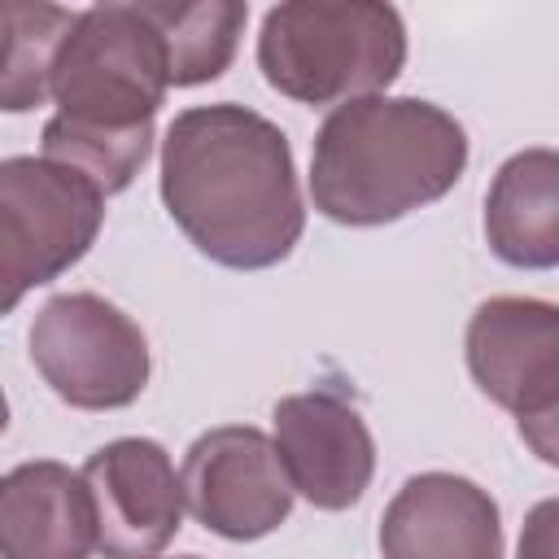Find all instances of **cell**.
<instances>
[{"label": "cell", "mask_w": 559, "mask_h": 559, "mask_svg": "<svg viewBox=\"0 0 559 559\" xmlns=\"http://www.w3.org/2000/svg\"><path fill=\"white\" fill-rule=\"evenodd\" d=\"M162 205L188 245L227 271H266L306 231L288 135L236 100L192 105L170 118Z\"/></svg>", "instance_id": "cell-1"}, {"label": "cell", "mask_w": 559, "mask_h": 559, "mask_svg": "<svg viewBox=\"0 0 559 559\" xmlns=\"http://www.w3.org/2000/svg\"><path fill=\"white\" fill-rule=\"evenodd\" d=\"M166 92L170 57L144 0L79 9L52 61L57 114L44 122L39 157L79 170L100 197L122 192L153 153Z\"/></svg>", "instance_id": "cell-2"}, {"label": "cell", "mask_w": 559, "mask_h": 559, "mask_svg": "<svg viewBox=\"0 0 559 559\" xmlns=\"http://www.w3.org/2000/svg\"><path fill=\"white\" fill-rule=\"evenodd\" d=\"M467 170V131L419 96H358L314 131L310 201L328 223L384 227L441 201Z\"/></svg>", "instance_id": "cell-3"}, {"label": "cell", "mask_w": 559, "mask_h": 559, "mask_svg": "<svg viewBox=\"0 0 559 559\" xmlns=\"http://www.w3.org/2000/svg\"><path fill=\"white\" fill-rule=\"evenodd\" d=\"M406 66V22L393 4L284 0L258 31L262 79L297 105L380 96Z\"/></svg>", "instance_id": "cell-4"}, {"label": "cell", "mask_w": 559, "mask_h": 559, "mask_svg": "<svg viewBox=\"0 0 559 559\" xmlns=\"http://www.w3.org/2000/svg\"><path fill=\"white\" fill-rule=\"evenodd\" d=\"M105 197L48 157H0V319L96 245Z\"/></svg>", "instance_id": "cell-5"}, {"label": "cell", "mask_w": 559, "mask_h": 559, "mask_svg": "<svg viewBox=\"0 0 559 559\" xmlns=\"http://www.w3.org/2000/svg\"><path fill=\"white\" fill-rule=\"evenodd\" d=\"M31 362L74 411H122L144 393L153 371L140 323L96 293H57L39 306Z\"/></svg>", "instance_id": "cell-6"}, {"label": "cell", "mask_w": 559, "mask_h": 559, "mask_svg": "<svg viewBox=\"0 0 559 559\" xmlns=\"http://www.w3.org/2000/svg\"><path fill=\"white\" fill-rule=\"evenodd\" d=\"M476 389L520 419L542 463L559 459V310L542 297H489L467 319Z\"/></svg>", "instance_id": "cell-7"}, {"label": "cell", "mask_w": 559, "mask_h": 559, "mask_svg": "<svg viewBox=\"0 0 559 559\" xmlns=\"http://www.w3.org/2000/svg\"><path fill=\"white\" fill-rule=\"evenodd\" d=\"M183 507L192 520L227 542H258L293 515V485L275 445L253 424H223L201 432L179 467Z\"/></svg>", "instance_id": "cell-8"}, {"label": "cell", "mask_w": 559, "mask_h": 559, "mask_svg": "<svg viewBox=\"0 0 559 559\" xmlns=\"http://www.w3.org/2000/svg\"><path fill=\"white\" fill-rule=\"evenodd\" d=\"M79 476L92 498L100 559H153L175 542L183 524V489L162 441L118 437L100 445Z\"/></svg>", "instance_id": "cell-9"}, {"label": "cell", "mask_w": 559, "mask_h": 559, "mask_svg": "<svg viewBox=\"0 0 559 559\" xmlns=\"http://www.w3.org/2000/svg\"><path fill=\"white\" fill-rule=\"evenodd\" d=\"M275 424V459L310 507L345 511L354 507L376 476V441L358 406H349L332 389L288 393L271 411Z\"/></svg>", "instance_id": "cell-10"}, {"label": "cell", "mask_w": 559, "mask_h": 559, "mask_svg": "<svg viewBox=\"0 0 559 559\" xmlns=\"http://www.w3.org/2000/svg\"><path fill=\"white\" fill-rule=\"evenodd\" d=\"M384 559H502V515L489 489L454 472L411 476L380 515Z\"/></svg>", "instance_id": "cell-11"}, {"label": "cell", "mask_w": 559, "mask_h": 559, "mask_svg": "<svg viewBox=\"0 0 559 559\" xmlns=\"http://www.w3.org/2000/svg\"><path fill=\"white\" fill-rule=\"evenodd\" d=\"M96 515L87 485L57 459L0 476V559H92Z\"/></svg>", "instance_id": "cell-12"}, {"label": "cell", "mask_w": 559, "mask_h": 559, "mask_svg": "<svg viewBox=\"0 0 559 559\" xmlns=\"http://www.w3.org/2000/svg\"><path fill=\"white\" fill-rule=\"evenodd\" d=\"M485 240L493 258L520 271L559 262V157L555 148L511 153L485 192Z\"/></svg>", "instance_id": "cell-13"}, {"label": "cell", "mask_w": 559, "mask_h": 559, "mask_svg": "<svg viewBox=\"0 0 559 559\" xmlns=\"http://www.w3.org/2000/svg\"><path fill=\"white\" fill-rule=\"evenodd\" d=\"M144 9L170 57V87L214 83L236 61L249 4L240 0H144Z\"/></svg>", "instance_id": "cell-14"}, {"label": "cell", "mask_w": 559, "mask_h": 559, "mask_svg": "<svg viewBox=\"0 0 559 559\" xmlns=\"http://www.w3.org/2000/svg\"><path fill=\"white\" fill-rule=\"evenodd\" d=\"M74 13L39 0H0V109L31 114L48 100V79Z\"/></svg>", "instance_id": "cell-15"}, {"label": "cell", "mask_w": 559, "mask_h": 559, "mask_svg": "<svg viewBox=\"0 0 559 559\" xmlns=\"http://www.w3.org/2000/svg\"><path fill=\"white\" fill-rule=\"evenodd\" d=\"M555 515H559L555 498L533 507V515L520 533V555L515 559H555Z\"/></svg>", "instance_id": "cell-16"}, {"label": "cell", "mask_w": 559, "mask_h": 559, "mask_svg": "<svg viewBox=\"0 0 559 559\" xmlns=\"http://www.w3.org/2000/svg\"><path fill=\"white\" fill-rule=\"evenodd\" d=\"M9 428V402H4V389H0V432Z\"/></svg>", "instance_id": "cell-17"}, {"label": "cell", "mask_w": 559, "mask_h": 559, "mask_svg": "<svg viewBox=\"0 0 559 559\" xmlns=\"http://www.w3.org/2000/svg\"><path fill=\"white\" fill-rule=\"evenodd\" d=\"M153 559H157V555H153ZM175 559H201V555H175Z\"/></svg>", "instance_id": "cell-18"}]
</instances>
